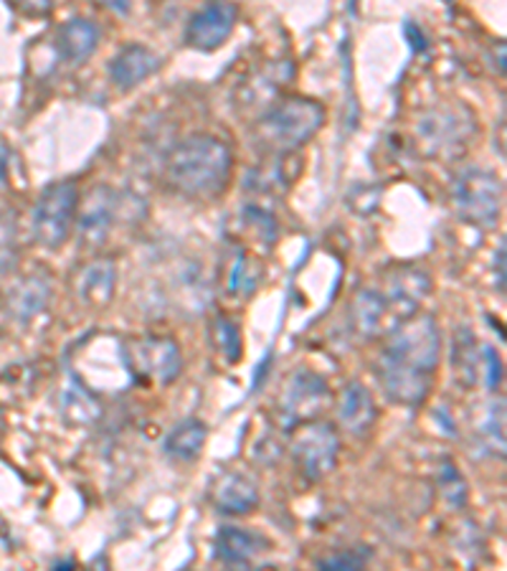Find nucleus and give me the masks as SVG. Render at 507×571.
<instances>
[{"label": "nucleus", "mask_w": 507, "mask_h": 571, "mask_svg": "<svg viewBox=\"0 0 507 571\" xmlns=\"http://www.w3.org/2000/svg\"><path fill=\"white\" fill-rule=\"evenodd\" d=\"M441 358V333L431 315H412L383 346L375 377L388 402L419 406L427 402L435 387Z\"/></svg>", "instance_id": "1"}, {"label": "nucleus", "mask_w": 507, "mask_h": 571, "mask_svg": "<svg viewBox=\"0 0 507 571\" xmlns=\"http://www.w3.org/2000/svg\"><path fill=\"white\" fill-rule=\"evenodd\" d=\"M234 155L218 137L199 133L181 141L170 153L166 176L170 189L185 199L209 201L226 191Z\"/></svg>", "instance_id": "2"}, {"label": "nucleus", "mask_w": 507, "mask_h": 571, "mask_svg": "<svg viewBox=\"0 0 507 571\" xmlns=\"http://www.w3.org/2000/svg\"><path fill=\"white\" fill-rule=\"evenodd\" d=\"M325 125V108L307 97H288L277 102L257 122V141L274 153H292L320 133Z\"/></svg>", "instance_id": "3"}, {"label": "nucleus", "mask_w": 507, "mask_h": 571, "mask_svg": "<svg viewBox=\"0 0 507 571\" xmlns=\"http://www.w3.org/2000/svg\"><path fill=\"white\" fill-rule=\"evenodd\" d=\"M474 130H477V120L464 104L435 108L416 122V141L429 158L454 160L470 150Z\"/></svg>", "instance_id": "4"}, {"label": "nucleus", "mask_w": 507, "mask_h": 571, "mask_svg": "<svg viewBox=\"0 0 507 571\" xmlns=\"http://www.w3.org/2000/svg\"><path fill=\"white\" fill-rule=\"evenodd\" d=\"M122 361L143 383L168 387L183 371V354L168 336H140L122 346Z\"/></svg>", "instance_id": "5"}, {"label": "nucleus", "mask_w": 507, "mask_h": 571, "mask_svg": "<svg viewBox=\"0 0 507 571\" xmlns=\"http://www.w3.org/2000/svg\"><path fill=\"white\" fill-rule=\"evenodd\" d=\"M452 199L460 219L472 226L489 228L497 224L503 211V181L489 170L470 168L454 181Z\"/></svg>", "instance_id": "6"}, {"label": "nucleus", "mask_w": 507, "mask_h": 571, "mask_svg": "<svg viewBox=\"0 0 507 571\" xmlns=\"http://www.w3.org/2000/svg\"><path fill=\"white\" fill-rule=\"evenodd\" d=\"M340 437L330 424L325 422H302L297 424L292 439V460L309 483H317L338 468Z\"/></svg>", "instance_id": "7"}, {"label": "nucleus", "mask_w": 507, "mask_h": 571, "mask_svg": "<svg viewBox=\"0 0 507 571\" xmlns=\"http://www.w3.org/2000/svg\"><path fill=\"white\" fill-rule=\"evenodd\" d=\"M77 186L69 181L54 183L41 193L34 209V236L41 247L59 249L71 232L74 214H77Z\"/></svg>", "instance_id": "8"}, {"label": "nucleus", "mask_w": 507, "mask_h": 571, "mask_svg": "<svg viewBox=\"0 0 507 571\" xmlns=\"http://www.w3.org/2000/svg\"><path fill=\"white\" fill-rule=\"evenodd\" d=\"M327 402H330V389H327V381L320 373L297 369L284 381L277 410H280L284 427H297L302 422L315 419L325 410Z\"/></svg>", "instance_id": "9"}, {"label": "nucleus", "mask_w": 507, "mask_h": 571, "mask_svg": "<svg viewBox=\"0 0 507 571\" xmlns=\"http://www.w3.org/2000/svg\"><path fill=\"white\" fill-rule=\"evenodd\" d=\"M236 15H239V11H236L232 0H209V3L203 5L201 11H195L193 19L188 21V46L199 48V52H214V48L224 46L236 26Z\"/></svg>", "instance_id": "10"}, {"label": "nucleus", "mask_w": 507, "mask_h": 571, "mask_svg": "<svg viewBox=\"0 0 507 571\" xmlns=\"http://www.w3.org/2000/svg\"><path fill=\"white\" fill-rule=\"evenodd\" d=\"M122 209H125V201L120 199V193L104 189V186L89 193L79 216L81 242H84L87 247H102V244L110 239V234L114 232L120 219L125 216Z\"/></svg>", "instance_id": "11"}, {"label": "nucleus", "mask_w": 507, "mask_h": 571, "mask_svg": "<svg viewBox=\"0 0 507 571\" xmlns=\"http://www.w3.org/2000/svg\"><path fill=\"white\" fill-rule=\"evenodd\" d=\"M383 298L394 315L396 328L408 317L416 315V310L431 292V280L427 272L416 267H394L386 275V290H381Z\"/></svg>", "instance_id": "12"}, {"label": "nucleus", "mask_w": 507, "mask_h": 571, "mask_svg": "<svg viewBox=\"0 0 507 571\" xmlns=\"http://www.w3.org/2000/svg\"><path fill=\"white\" fill-rule=\"evenodd\" d=\"M211 501L224 516H249L259 505V488L244 472H224L214 483Z\"/></svg>", "instance_id": "13"}, {"label": "nucleus", "mask_w": 507, "mask_h": 571, "mask_svg": "<svg viewBox=\"0 0 507 571\" xmlns=\"http://www.w3.org/2000/svg\"><path fill=\"white\" fill-rule=\"evenodd\" d=\"M350 317H353L356 333H361L363 338L383 336V333H391L396 328V321L391 315V307L381 290L358 292L353 307H350Z\"/></svg>", "instance_id": "14"}, {"label": "nucleus", "mask_w": 507, "mask_h": 571, "mask_svg": "<svg viewBox=\"0 0 507 571\" xmlns=\"http://www.w3.org/2000/svg\"><path fill=\"white\" fill-rule=\"evenodd\" d=\"M160 56L143 44H129L114 56L110 64V77L120 89H133L145 81L153 71L160 69Z\"/></svg>", "instance_id": "15"}, {"label": "nucleus", "mask_w": 507, "mask_h": 571, "mask_svg": "<svg viewBox=\"0 0 507 571\" xmlns=\"http://www.w3.org/2000/svg\"><path fill=\"white\" fill-rule=\"evenodd\" d=\"M338 419L340 427L348 429L350 435L363 437L371 432L375 422V404L371 391H368L361 381L348 383L342 389L340 402H338Z\"/></svg>", "instance_id": "16"}, {"label": "nucleus", "mask_w": 507, "mask_h": 571, "mask_svg": "<svg viewBox=\"0 0 507 571\" xmlns=\"http://www.w3.org/2000/svg\"><path fill=\"white\" fill-rule=\"evenodd\" d=\"M214 549L216 559L224 561V564L247 567L251 559H257L259 551L267 549V538L239 526H221Z\"/></svg>", "instance_id": "17"}, {"label": "nucleus", "mask_w": 507, "mask_h": 571, "mask_svg": "<svg viewBox=\"0 0 507 571\" xmlns=\"http://www.w3.org/2000/svg\"><path fill=\"white\" fill-rule=\"evenodd\" d=\"M206 439H209L206 422L188 417L183 422H178L176 427L168 432L166 443H162V450L178 462H193L201 457L203 447H206Z\"/></svg>", "instance_id": "18"}, {"label": "nucleus", "mask_w": 507, "mask_h": 571, "mask_svg": "<svg viewBox=\"0 0 507 571\" xmlns=\"http://www.w3.org/2000/svg\"><path fill=\"white\" fill-rule=\"evenodd\" d=\"M100 26L89 19H71L59 31L61 56L71 64H84L100 46Z\"/></svg>", "instance_id": "19"}, {"label": "nucleus", "mask_w": 507, "mask_h": 571, "mask_svg": "<svg viewBox=\"0 0 507 571\" xmlns=\"http://www.w3.org/2000/svg\"><path fill=\"white\" fill-rule=\"evenodd\" d=\"M114 282H117V267L110 259H97L87 265L84 272L79 275L77 290L87 305H108L114 295Z\"/></svg>", "instance_id": "20"}, {"label": "nucleus", "mask_w": 507, "mask_h": 571, "mask_svg": "<svg viewBox=\"0 0 507 571\" xmlns=\"http://www.w3.org/2000/svg\"><path fill=\"white\" fill-rule=\"evenodd\" d=\"M48 303V284L41 277H26L11 295V313L15 321L26 323L46 307Z\"/></svg>", "instance_id": "21"}, {"label": "nucleus", "mask_w": 507, "mask_h": 571, "mask_svg": "<svg viewBox=\"0 0 507 571\" xmlns=\"http://www.w3.org/2000/svg\"><path fill=\"white\" fill-rule=\"evenodd\" d=\"M477 358L480 348L474 343V336L470 328H460L454 333V346H452V369L454 379H460L464 389H472L477 381Z\"/></svg>", "instance_id": "22"}, {"label": "nucleus", "mask_w": 507, "mask_h": 571, "mask_svg": "<svg viewBox=\"0 0 507 571\" xmlns=\"http://www.w3.org/2000/svg\"><path fill=\"white\" fill-rule=\"evenodd\" d=\"M211 340L221 356H224L226 363H236L241 361L244 346H241V333L239 325H236L232 317L218 315L214 321V328H211Z\"/></svg>", "instance_id": "23"}, {"label": "nucleus", "mask_w": 507, "mask_h": 571, "mask_svg": "<svg viewBox=\"0 0 507 571\" xmlns=\"http://www.w3.org/2000/svg\"><path fill=\"white\" fill-rule=\"evenodd\" d=\"M64 412L69 414L71 422L87 424L100 417V404L89 396L87 389L81 387H69L64 391Z\"/></svg>", "instance_id": "24"}, {"label": "nucleus", "mask_w": 507, "mask_h": 571, "mask_svg": "<svg viewBox=\"0 0 507 571\" xmlns=\"http://www.w3.org/2000/svg\"><path fill=\"white\" fill-rule=\"evenodd\" d=\"M368 561H371V551L361 546V549H346V551H338V553H330V557H325L317 561V569L323 571H353V569H363Z\"/></svg>", "instance_id": "25"}, {"label": "nucleus", "mask_w": 507, "mask_h": 571, "mask_svg": "<svg viewBox=\"0 0 507 571\" xmlns=\"http://www.w3.org/2000/svg\"><path fill=\"white\" fill-rule=\"evenodd\" d=\"M439 485H441V493H444V497L452 505H464V501H467V488H464L460 470H457L449 460L441 464L439 470Z\"/></svg>", "instance_id": "26"}, {"label": "nucleus", "mask_w": 507, "mask_h": 571, "mask_svg": "<svg viewBox=\"0 0 507 571\" xmlns=\"http://www.w3.org/2000/svg\"><path fill=\"white\" fill-rule=\"evenodd\" d=\"M503 424H505V410H503V404H495L493 410H489V414H487L485 427H482V432H485L487 439H489V445H493L500 455H505V429H503Z\"/></svg>", "instance_id": "27"}, {"label": "nucleus", "mask_w": 507, "mask_h": 571, "mask_svg": "<svg viewBox=\"0 0 507 571\" xmlns=\"http://www.w3.org/2000/svg\"><path fill=\"white\" fill-rule=\"evenodd\" d=\"M480 354L485 356V361H487V389L495 391L497 387H500V379H503V361H500V356H497V350L489 348V346L482 348Z\"/></svg>", "instance_id": "28"}, {"label": "nucleus", "mask_w": 507, "mask_h": 571, "mask_svg": "<svg viewBox=\"0 0 507 571\" xmlns=\"http://www.w3.org/2000/svg\"><path fill=\"white\" fill-rule=\"evenodd\" d=\"M11 3L26 15L52 13V0H11Z\"/></svg>", "instance_id": "29"}, {"label": "nucleus", "mask_w": 507, "mask_h": 571, "mask_svg": "<svg viewBox=\"0 0 507 571\" xmlns=\"http://www.w3.org/2000/svg\"><path fill=\"white\" fill-rule=\"evenodd\" d=\"M406 36L412 38L408 41V44H412L416 52H424V48H427V41H424V34L419 31V26H414V23H406Z\"/></svg>", "instance_id": "30"}, {"label": "nucleus", "mask_w": 507, "mask_h": 571, "mask_svg": "<svg viewBox=\"0 0 507 571\" xmlns=\"http://www.w3.org/2000/svg\"><path fill=\"white\" fill-rule=\"evenodd\" d=\"M97 3H100L102 8H108V11H114V13H127L133 0H97Z\"/></svg>", "instance_id": "31"}, {"label": "nucleus", "mask_w": 507, "mask_h": 571, "mask_svg": "<svg viewBox=\"0 0 507 571\" xmlns=\"http://www.w3.org/2000/svg\"><path fill=\"white\" fill-rule=\"evenodd\" d=\"M495 269H497V288H500V292H505V247L497 249V259H495Z\"/></svg>", "instance_id": "32"}, {"label": "nucleus", "mask_w": 507, "mask_h": 571, "mask_svg": "<svg viewBox=\"0 0 507 571\" xmlns=\"http://www.w3.org/2000/svg\"><path fill=\"white\" fill-rule=\"evenodd\" d=\"M5 166H8V158H5V153L0 150V181L5 178Z\"/></svg>", "instance_id": "33"}]
</instances>
